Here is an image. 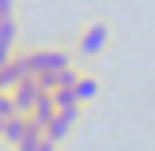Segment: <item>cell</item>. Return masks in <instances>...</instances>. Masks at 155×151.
Listing matches in <instances>:
<instances>
[{"instance_id": "obj_1", "label": "cell", "mask_w": 155, "mask_h": 151, "mask_svg": "<svg viewBox=\"0 0 155 151\" xmlns=\"http://www.w3.org/2000/svg\"><path fill=\"white\" fill-rule=\"evenodd\" d=\"M114 45V23L106 19V15H91V19L80 23V30H76V42H72V53L76 60H83V64H95L98 57H106Z\"/></svg>"}, {"instance_id": "obj_2", "label": "cell", "mask_w": 155, "mask_h": 151, "mask_svg": "<svg viewBox=\"0 0 155 151\" xmlns=\"http://www.w3.org/2000/svg\"><path fill=\"white\" fill-rule=\"evenodd\" d=\"M30 60H34V76H38L42 83L80 64V60H76V53L64 49V45H30Z\"/></svg>"}, {"instance_id": "obj_3", "label": "cell", "mask_w": 155, "mask_h": 151, "mask_svg": "<svg viewBox=\"0 0 155 151\" xmlns=\"http://www.w3.org/2000/svg\"><path fill=\"white\" fill-rule=\"evenodd\" d=\"M80 113H83V106H68V110H57L49 117V125H45V140H53L61 147V143L72 136V128L80 125Z\"/></svg>"}, {"instance_id": "obj_4", "label": "cell", "mask_w": 155, "mask_h": 151, "mask_svg": "<svg viewBox=\"0 0 155 151\" xmlns=\"http://www.w3.org/2000/svg\"><path fill=\"white\" fill-rule=\"evenodd\" d=\"M98 91H102V83H98V76L91 72V68H83L80 83H76V102H80V106H91V102L98 98Z\"/></svg>"}, {"instance_id": "obj_5", "label": "cell", "mask_w": 155, "mask_h": 151, "mask_svg": "<svg viewBox=\"0 0 155 151\" xmlns=\"http://www.w3.org/2000/svg\"><path fill=\"white\" fill-rule=\"evenodd\" d=\"M15 19V0H0V23Z\"/></svg>"}, {"instance_id": "obj_6", "label": "cell", "mask_w": 155, "mask_h": 151, "mask_svg": "<svg viewBox=\"0 0 155 151\" xmlns=\"http://www.w3.org/2000/svg\"><path fill=\"white\" fill-rule=\"evenodd\" d=\"M38 151H61V147H57V143H53V140H45V143H42V147H38Z\"/></svg>"}, {"instance_id": "obj_7", "label": "cell", "mask_w": 155, "mask_h": 151, "mask_svg": "<svg viewBox=\"0 0 155 151\" xmlns=\"http://www.w3.org/2000/svg\"><path fill=\"white\" fill-rule=\"evenodd\" d=\"M4 128H8V117H0V140H4Z\"/></svg>"}]
</instances>
